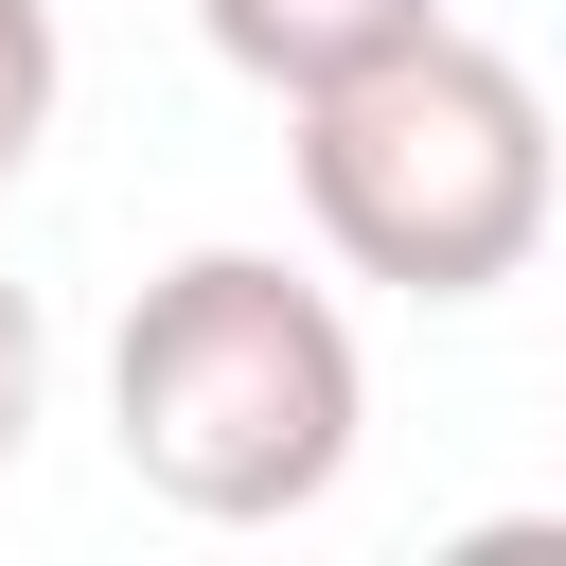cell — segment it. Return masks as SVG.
Listing matches in <instances>:
<instances>
[{
	"label": "cell",
	"mask_w": 566,
	"mask_h": 566,
	"mask_svg": "<svg viewBox=\"0 0 566 566\" xmlns=\"http://www.w3.org/2000/svg\"><path fill=\"white\" fill-rule=\"evenodd\" d=\"M106 424H124V478L159 513L283 531L354 478L371 371H354V318L283 248H177L106 336Z\"/></svg>",
	"instance_id": "cell-1"
},
{
	"label": "cell",
	"mask_w": 566,
	"mask_h": 566,
	"mask_svg": "<svg viewBox=\"0 0 566 566\" xmlns=\"http://www.w3.org/2000/svg\"><path fill=\"white\" fill-rule=\"evenodd\" d=\"M283 124H301V212H318V248H336L354 283H389V301H495V283L548 248V195H566L548 88H531L495 35H460V18H424L407 53L301 88Z\"/></svg>",
	"instance_id": "cell-2"
},
{
	"label": "cell",
	"mask_w": 566,
	"mask_h": 566,
	"mask_svg": "<svg viewBox=\"0 0 566 566\" xmlns=\"http://www.w3.org/2000/svg\"><path fill=\"white\" fill-rule=\"evenodd\" d=\"M442 0H195V35H212V71H248L265 106H301V88H336V71H371V53H407Z\"/></svg>",
	"instance_id": "cell-3"
},
{
	"label": "cell",
	"mask_w": 566,
	"mask_h": 566,
	"mask_svg": "<svg viewBox=\"0 0 566 566\" xmlns=\"http://www.w3.org/2000/svg\"><path fill=\"white\" fill-rule=\"evenodd\" d=\"M53 106H71V35H53V0H0V195L35 177Z\"/></svg>",
	"instance_id": "cell-4"
},
{
	"label": "cell",
	"mask_w": 566,
	"mask_h": 566,
	"mask_svg": "<svg viewBox=\"0 0 566 566\" xmlns=\"http://www.w3.org/2000/svg\"><path fill=\"white\" fill-rule=\"evenodd\" d=\"M35 389H53V336H35V283H0V460L35 442Z\"/></svg>",
	"instance_id": "cell-5"
}]
</instances>
